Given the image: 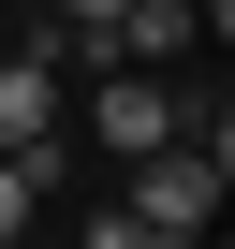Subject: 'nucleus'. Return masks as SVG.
I'll return each mask as SVG.
<instances>
[{
  "instance_id": "obj_2",
  "label": "nucleus",
  "mask_w": 235,
  "mask_h": 249,
  "mask_svg": "<svg viewBox=\"0 0 235 249\" xmlns=\"http://www.w3.org/2000/svg\"><path fill=\"white\" fill-rule=\"evenodd\" d=\"M0 161H59V73L0 59Z\"/></svg>"
},
{
  "instance_id": "obj_5",
  "label": "nucleus",
  "mask_w": 235,
  "mask_h": 249,
  "mask_svg": "<svg viewBox=\"0 0 235 249\" xmlns=\"http://www.w3.org/2000/svg\"><path fill=\"white\" fill-rule=\"evenodd\" d=\"M88 249H191V234H147L133 205H103V220H88Z\"/></svg>"
},
{
  "instance_id": "obj_4",
  "label": "nucleus",
  "mask_w": 235,
  "mask_h": 249,
  "mask_svg": "<svg viewBox=\"0 0 235 249\" xmlns=\"http://www.w3.org/2000/svg\"><path fill=\"white\" fill-rule=\"evenodd\" d=\"M44 191H59V161H0V249H30V220H44Z\"/></svg>"
},
{
  "instance_id": "obj_1",
  "label": "nucleus",
  "mask_w": 235,
  "mask_h": 249,
  "mask_svg": "<svg viewBox=\"0 0 235 249\" xmlns=\"http://www.w3.org/2000/svg\"><path fill=\"white\" fill-rule=\"evenodd\" d=\"M88 147H118V161L176 147V88L162 73H88Z\"/></svg>"
},
{
  "instance_id": "obj_3",
  "label": "nucleus",
  "mask_w": 235,
  "mask_h": 249,
  "mask_svg": "<svg viewBox=\"0 0 235 249\" xmlns=\"http://www.w3.org/2000/svg\"><path fill=\"white\" fill-rule=\"evenodd\" d=\"M191 44H206L191 0H133V15H118V73H162V59H191Z\"/></svg>"
}]
</instances>
